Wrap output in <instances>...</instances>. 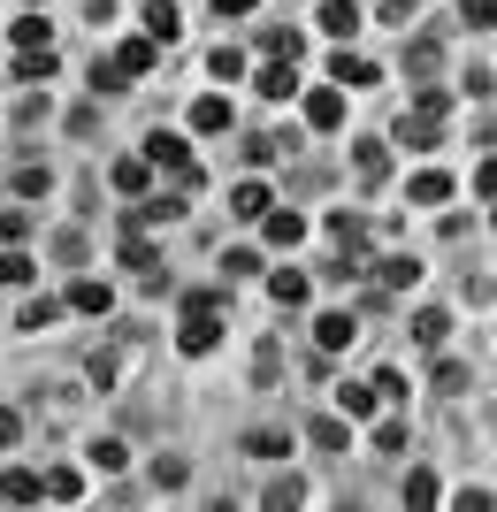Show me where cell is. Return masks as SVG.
I'll list each match as a JSON object with an SVG mask.
<instances>
[{
    "mask_svg": "<svg viewBox=\"0 0 497 512\" xmlns=\"http://www.w3.org/2000/svg\"><path fill=\"white\" fill-rule=\"evenodd\" d=\"M46 184H54V176H46V161H31V169H16V192H23V199H46Z\"/></svg>",
    "mask_w": 497,
    "mask_h": 512,
    "instance_id": "28",
    "label": "cell"
},
{
    "mask_svg": "<svg viewBox=\"0 0 497 512\" xmlns=\"http://www.w3.org/2000/svg\"><path fill=\"white\" fill-rule=\"evenodd\" d=\"M322 31L352 39V31H360V8H352V0H322Z\"/></svg>",
    "mask_w": 497,
    "mask_h": 512,
    "instance_id": "17",
    "label": "cell"
},
{
    "mask_svg": "<svg viewBox=\"0 0 497 512\" xmlns=\"http://www.w3.org/2000/svg\"><path fill=\"white\" fill-rule=\"evenodd\" d=\"M352 161H360V184H383V176H390V146H383V138H360Z\"/></svg>",
    "mask_w": 497,
    "mask_h": 512,
    "instance_id": "5",
    "label": "cell"
},
{
    "mask_svg": "<svg viewBox=\"0 0 497 512\" xmlns=\"http://www.w3.org/2000/svg\"><path fill=\"white\" fill-rule=\"evenodd\" d=\"M352 337H360V329H352V314H322V321H314V344H322V352H345Z\"/></svg>",
    "mask_w": 497,
    "mask_h": 512,
    "instance_id": "9",
    "label": "cell"
},
{
    "mask_svg": "<svg viewBox=\"0 0 497 512\" xmlns=\"http://www.w3.org/2000/svg\"><path fill=\"white\" fill-rule=\"evenodd\" d=\"M54 314H62V306H54V299H31V306H23V329H46V321H54Z\"/></svg>",
    "mask_w": 497,
    "mask_h": 512,
    "instance_id": "39",
    "label": "cell"
},
{
    "mask_svg": "<svg viewBox=\"0 0 497 512\" xmlns=\"http://www.w3.org/2000/svg\"><path fill=\"white\" fill-rule=\"evenodd\" d=\"M337 406H345V413H352V421H368V413H375V406H383V398H375V390H368V383H345V390H337Z\"/></svg>",
    "mask_w": 497,
    "mask_h": 512,
    "instance_id": "20",
    "label": "cell"
},
{
    "mask_svg": "<svg viewBox=\"0 0 497 512\" xmlns=\"http://www.w3.org/2000/svg\"><path fill=\"white\" fill-rule=\"evenodd\" d=\"M260 92H268V100H291V92H299V77H291V62H283V69H260Z\"/></svg>",
    "mask_w": 497,
    "mask_h": 512,
    "instance_id": "26",
    "label": "cell"
},
{
    "mask_svg": "<svg viewBox=\"0 0 497 512\" xmlns=\"http://www.w3.org/2000/svg\"><path fill=\"white\" fill-rule=\"evenodd\" d=\"M215 314H222V291H192V299H184V337H176V344H184L192 360L222 344V321Z\"/></svg>",
    "mask_w": 497,
    "mask_h": 512,
    "instance_id": "1",
    "label": "cell"
},
{
    "mask_svg": "<svg viewBox=\"0 0 497 512\" xmlns=\"http://www.w3.org/2000/svg\"><path fill=\"white\" fill-rule=\"evenodd\" d=\"M0 497H8V505H31V497H39V474H31V467H8V474H0Z\"/></svg>",
    "mask_w": 497,
    "mask_h": 512,
    "instance_id": "15",
    "label": "cell"
},
{
    "mask_svg": "<svg viewBox=\"0 0 497 512\" xmlns=\"http://www.w3.org/2000/svg\"><path fill=\"white\" fill-rule=\"evenodd\" d=\"M39 8H46V0H39Z\"/></svg>",
    "mask_w": 497,
    "mask_h": 512,
    "instance_id": "43",
    "label": "cell"
},
{
    "mask_svg": "<svg viewBox=\"0 0 497 512\" xmlns=\"http://www.w3.org/2000/svg\"><path fill=\"white\" fill-rule=\"evenodd\" d=\"M215 77H222V85H230V77H245V54H238V46H215Z\"/></svg>",
    "mask_w": 497,
    "mask_h": 512,
    "instance_id": "33",
    "label": "cell"
},
{
    "mask_svg": "<svg viewBox=\"0 0 497 512\" xmlns=\"http://www.w3.org/2000/svg\"><path fill=\"white\" fill-rule=\"evenodd\" d=\"M306 123L337 130V123H345V92H306Z\"/></svg>",
    "mask_w": 497,
    "mask_h": 512,
    "instance_id": "6",
    "label": "cell"
},
{
    "mask_svg": "<svg viewBox=\"0 0 497 512\" xmlns=\"http://www.w3.org/2000/svg\"><path fill=\"white\" fill-rule=\"evenodd\" d=\"M16 436H23V421H16V406H0V451L16 444Z\"/></svg>",
    "mask_w": 497,
    "mask_h": 512,
    "instance_id": "40",
    "label": "cell"
},
{
    "mask_svg": "<svg viewBox=\"0 0 497 512\" xmlns=\"http://www.w3.org/2000/svg\"><path fill=\"white\" fill-rule=\"evenodd\" d=\"M123 367H130V352H100V360H92V383L115 390V383H123Z\"/></svg>",
    "mask_w": 497,
    "mask_h": 512,
    "instance_id": "23",
    "label": "cell"
},
{
    "mask_svg": "<svg viewBox=\"0 0 497 512\" xmlns=\"http://www.w3.org/2000/svg\"><path fill=\"white\" fill-rule=\"evenodd\" d=\"M192 130H230V100H215V92L192 100Z\"/></svg>",
    "mask_w": 497,
    "mask_h": 512,
    "instance_id": "18",
    "label": "cell"
},
{
    "mask_svg": "<svg viewBox=\"0 0 497 512\" xmlns=\"http://www.w3.org/2000/svg\"><path fill=\"white\" fill-rule=\"evenodd\" d=\"M375 283H383V291H413V283H421V260H413V253L383 260V268H375Z\"/></svg>",
    "mask_w": 497,
    "mask_h": 512,
    "instance_id": "8",
    "label": "cell"
},
{
    "mask_svg": "<svg viewBox=\"0 0 497 512\" xmlns=\"http://www.w3.org/2000/svg\"><path fill=\"white\" fill-rule=\"evenodd\" d=\"M329 77H337V85H375V62H368V54H345V46H337Z\"/></svg>",
    "mask_w": 497,
    "mask_h": 512,
    "instance_id": "11",
    "label": "cell"
},
{
    "mask_svg": "<svg viewBox=\"0 0 497 512\" xmlns=\"http://www.w3.org/2000/svg\"><path fill=\"white\" fill-rule=\"evenodd\" d=\"M176 31H184V23H176V0H146V39H161V46H169Z\"/></svg>",
    "mask_w": 497,
    "mask_h": 512,
    "instance_id": "14",
    "label": "cell"
},
{
    "mask_svg": "<svg viewBox=\"0 0 497 512\" xmlns=\"http://www.w3.org/2000/svg\"><path fill=\"white\" fill-rule=\"evenodd\" d=\"M153 54H161V39H123L115 69H123V77H146V69H153Z\"/></svg>",
    "mask_w": 497,
    "mask_h": 512,
    "instance_id": "10",
    "label": "cell"
},
{
    "mask_svg": "<svg viewBox=\"0 0 497 512\" xmlns=\"http://www.w3.org/2000/svg\"><path fill=\"white\" fill-rule=\"evenodd\" d=\"M39 497H54V505H77V497H85V474H77V467H54V474L39 482Z\"/></svg>",
    "mask_w": 497,
    "mask_h": 512,
    "instance_id": "7",
    "label": "cell"
},
{
    "mask_svg": "<svg viewBox=\"0 0 497 512\" xmlns=\"http://www.w3.org/2000/svg\"><path fill=\"white\" fill-rule=\"evenodd\" d=\"M444 337H452V321L436 314V306H421V314H413V344H429V352H436Z\"/></svg>",
    "mask_w": 497,
    "mask_h": 512,
    "instance_id": "16",
    "label": "cell"
},
{
    "mask_svg": "<svg viewBox=\"0 0 497 512\" xmlns=\"http://www.w3.org/2000/svg\"><path fill=\"white\" fill-rule=\"evenodd\" d=\"M123 85H130V77L115 62H92V92H123Z\"/></svg>",
    "mask_w": 497,
    "mask_h": 512,
    "instance_id": "35",
    "label": "cell"
},
{
    "mask_svg": "<svg viewBox=\"0 0 497 512\" xmlns=\"http://www.w3.org/2000/svg\"><path fill=\"white\" fill-rule=\"evenodd\" d=\"M406 69H413V77H429V69H436V39H413L406 46Z\"/></svg>",
    "mask_w": 497,
    "mask_h": 512,
    "instance_id": "32",
    "label": "cell"
},
{
    "mask_svg": "<svg viewBox=\"0 0 497 512\" xmlns=\"http://www.w3.org/2000/svg\"><path fill=\"white\" fill-rule=\"evenodd\" d=\"M306 436H314V451H345V421H314Z\"/></svg>",
    "mask_w": 497,
    "mask_h": 512,
    "instance_id": "29",
    "label": "cell"
},
{
    "mask_svg": "<svg viewBox=\"0 0 497 512\" xmlns=\"http://www.w3.org/2000/svg\"><path fill=\"white\" fill-rule=\"evenodd\" d=\"M23 77H31V85H46V77H54V46H23Z\"/></svg>",
    "mask_w": 497,
    "mask_h": 512,
    "instance_id": "22",
    "label": "cell"
},
{
    "mask_svg": "<svg viewBox=\"0 0 497 512\" xmlns=\"http://www.w3.org/2000/svg\"><path fill=\"white\" fill-rule=\"evenodd\" d=\"M146 153H138V161H115V192H146Z\"/></svg>",
    "mask_w": 497,
    "mask_h": 512,
    "instance_id": "25",
    "label": "cell"
},
{
    "mask_svg": "<svg viewBox=\"0 0 497 512\" xmlns=\"http://www.w3.org/2000/svg\"><path fill=\"white\" fill-rule=\"evenodd\" d=\"M245 451H260V459H283V451H291V436H268V428H260V436H245Z\"/></svg>",
    "mask_w": 497,
    "mask_h": 512,
    "instance_id": "34",
    "label": "cell"
},
{
    "mask_svg": "<svg viewBox=\"0 0 497 512\" xmlns=\"http://www.w3.org/2000/svg\"><path fill=\"white\" fill-rule=\"evenodd\" d=\"M268 291H276V306H306V276H299V268H283V276H268Z\"/></svg>",
    "mask_w": 497,
    "mask_h": 512,
    "instance_id": "21",
    "label": "cell"
},
{
    "mask_svg": "<svg viewBox=\"0 0 497 512\" xmlns=\"http://www.w3.org/2000/svg\"><path fill=\"white\" fill-rule=\"evenodd\" d=\"M260 207H268L260 184H238V192H230V214H245V222H260Z\"/></svg>",
    "mask_w": 497,
    "mask_h": 512,
    "instance_id": "24",
    "label": "cell"
},
{
    "mask_svg": "<svg viewBox=\"0 0 497 512\" xmlns=\"http://www.w3.org/2000/svg\"><path fill=\"white\" fill-rule=\"evenodd\" d=\"M444 199H452V176H444V169H421V176H413V207H444Z\"/></svg>",
    "mask_w": 497,
    "mask_h": 512,
    "instance_id": "12",
    "label": "cell"
},
{
    "mask_svg": "<svg viewBox=\"0 0 497 512\" xmlns=\"http://www.w3.org/2000/svg\"><path fill=\"white\" fill-rule=\"evenodd\" d=\"M146 169H169L176 184H184V192L199 184V169H192V146H184L176 130H153V138H146Z\"/></svg>",
    "mask_w": 497,
    "mask_h": 512,
    "instance_id": "2",
    "label": "cell"
},
{
    "mask_svg": "<svg viewBox=\"0 0 497 512\" xmlns=\"http://www.w3.org/2000/svg\"><path fill=\"white\" fill-rule=\"evenodd\" d=\"M16 46H46V16H16Z\"/></svg>",
    "mask_w": 497,
    "mask_h": 512,
    "instance_id": "37",
    "label": "cell"
},
{
    "mask_svg": "<svg viewBox=\"0 0 497 512\" xmlns=\"http://www.w3.org/2000/svg\"><path fill=\"white\" fill-rule=\"evenodd\" d=\"M39 276V268H31V260L16 253V245H8V253H0V283H8V291H16V283H31Z\"/></svg>",
    "mask_w": 497,
    "mask_h": 512,
    "instance_id": "27",
    "label": "cell"
},
{
    "mask_svg": "<svg viewBox=\"0 0 497 512\" xmlns=\"http://www.w3.org/2000/svg\"><path fill=\"white\" fill-rule=\"evenodd\" d=\"M260 46H268L276 62H299V54H306V31H260Z\"/></svg>",
    "mask_w": 497,
    "mask_h": 512,
    "instance_id": "19",
    "label": "cell"
},
{
    "mask_svg": "<svg viewBox=\"0 0 497 512\" xmlns=\"http://www.w3.org/2000/svg\"><path fill=\"white\" fill-rule=\"evenodd\" d=\"M436 130H444V115H429V107H413L406 123H398V138H406V153H421V146H436Z\"/></svg>",
    "mask_w": 497,
    "mask_h": 512,
    "instance_id": "4",
    "label": "cell"
},
{
    "mask_svg": "<svg viewBox=\"0 0 497 512\" xmlns=\"http://www.w3.org/2000/svg\"><path fill=\"white\" fill-rule=\"evenodd\" d=\"M92 459H100V474H115V467H130V451L115 444V436H100V444H92Z\"/></svg>",
    "mask_w": 497,
    "mask_h": 512,
    "instance_id": "31",
    "label": "cell"
},
{
    "mask_svg": "<svg viewBox=\"0 0 497 512\" xmlns=\"http://www.w3.org/2000/svg\"><path fill=\"white\" fill-rule=\"evenodd\" d=\"M268 505H306V482H291V474H283V482H268Z\"/></svg>",
    "mask_w": 497,
    "mask_h": 512,
    "instance_id": "30",
    "label": "cell"
},
{
    "mask_svg": "<svg viewBox=\"0 0 497 512\" xmlns=\"http://www.w3.org/2000/svg\"><path fill=\"white\" fill-rule=\"evenodd\" d=\"M260 230H268V245H299V237H306V214H291V207H260Z\"/></svg>",
    "mask_w": 497,
    "mask_h": 512,
    "instance_id": "3",
    "label": "cell"
},
{
    "mask_svg": "<svg viewBox=\"0 0 497 512\" xmlns=\"http://www.w3.org/2000/svg\"><path fill=\"white\" fill-rule=\"evenodd\" d=\"M406 497H413V505H436V474L413 467V474H406Z\"/></svg>",
    "mask_w": 497,
    "mask_h": 512,
    "instance_id": "36",
    "label": "cell"
},
{
    "mask_svg": "<svg viewBox=\"0 0 497 512\" xmlns=\"http://www.w3.org/2000/svg\"><path fill=\"white\" fill-rule=\"evenodd\" d=\"M215 16H253V0H215Z\"/></svg>",
    "mask_w": 497,
    "mask_h": 512,
    "instance_id": "42",
    "label": "cell"
},
{
    "mask_svg": "<svg viewBox=\"0 0 497 512\" xmlns=\"http://www.w3.org/2000/svg\"><path fill=\"white\" fill-rule=\"evenodd\" d=\"M31 237V214H0V245H23Z\"/></svg>",
    "mask_w": 497,
    "mask_h": 512,
    "instance_id": "38",
    "label": "cell"
},
{
    "mask_svg": "<svg viewBox=\"0 0 497 512\" xmlns=\"http://www.w3.org/2000/svg\"><path fill=\"white\" fill-rule=\"evenodd\" d=\"M69 306H77V314H108V306H115V291H108V283H69Z\"/></svg>",
    "mask_w": 497,
    "mask_h": 512,
    "instance_id": "13",
    "label": "cell"
},
{
    "mask_svg": "<svg viewBox=\"0 0 497 512\" xmlns=\"http://www.w3.org/2000/svg\"><path fill=\"white\" fill-rule=\"evenodd\" d=\"M490 16H497L490 0H467V23H475V31H490Z\"/></svg>",
    "mask_w": 497,
    "mask_h": 512,
    "instance_id": "41",
    "label": "cell"
}]
</instances>
